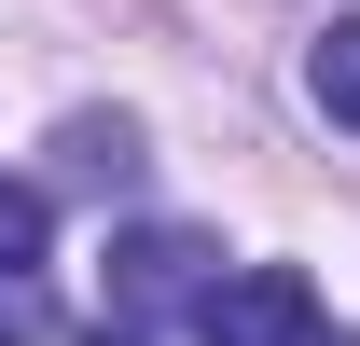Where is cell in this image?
I'll use <instances>...</instances> for the list:
<instances>
[{"label": "cell", "mask_w": 360, "mask_h": 346, "mask_svg": "<svg viewBox=\"0 0 360 346\" xmlns=\"http://www.w3.org/2000/svg\"><path fill=\"white\" fill-rule=\"evenodd\" d=\"M208 277H222V250H208V236H180V222L125 236V250H111V319H97V346H153V319H180Z\"/></svg>", "instance_id": "1"}, {"label": "cell", "mask_w": 360, "mask_h": 346, "mask_svg": "<svg viewBox=\"0 0 360 346\" xmlns=\"http://www.w3.org/2000/svg\"><path fill=\"white\" fill-rule=\"evenodd\" d=\"M194 346H333V333H319V291L291 263H222L194 291Z\"/></svg>", "instance_id": "2"}, {"label": "cell", "mask_w": 360, "mask_h": 346, "mask_svg": "<svg viewBox=\"0 0 360 346\" xmlns=\"http://www.w3.org/2000/svg\"><path fill=\"white\" fill-rule=\"evenodd\" d=\"M56 180L70 194H139V125L125 111H70L56 125Z\"/></svg>", "instance_id": "3"}, {"label": "cell", "mask_w": 360, "mask_h": 346, "mask_svg": "<svg viewBox=\"0 0 360 346\" xmlns=\"http://www.w3.org/2000/svg\"><path fill=\"white\" fill-rule=\"evenodd\" d=\"M305 97L333 111V125H360V14H333V28H319V56H305Z\"/></svg>", "instance_id": "4"}, {"label": "cell", "mask_w": 360, "mask_h": 346, "mask_svg": "<svg viewBox=\"0 0 360 346\" xmlns=\"http://www.w3.org/2000/svg\"><path fill=\"white\" fill-rule=\"evenodd\" d=\"M56 208H42V180H0V263H42Z\"/></svg>", "instance_id": "5"}, {"label": "cell", "mask_w": 360, "mask_h": 346, "mask_svg": "<svg viewBox=\"0 0 360 346\" xmlns=\"http://www.w3.org/2000/svg\"><path fill=\"white\" fill-rule=\"evenodd\" d=\"M42 333H56V291L28 263H0V346H42Z\"/></svg>", "instance_id": "6"}]
</instances>
